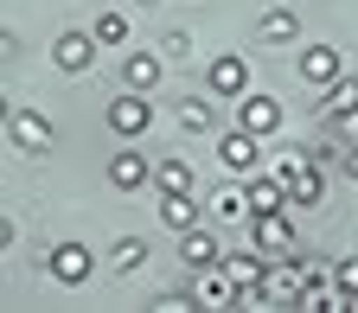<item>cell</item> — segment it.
<instances>
[{"mask_svg":"<svg viewBox=\"0 0 358 313\" xmlns=\"http://www.w3.org/2000/svg\"><path fill=\"white\" fill-rule=\"evenodd\" d=\"M154 109H148V89H122V96L109 103V128L122 134V141H134V134H148Z\"/></svg>","mask_w":358,"mask_h":313,"instance_id":"1","label":"cell"},{"mask_svg":"<svg viewBox=\"0 0 358 313\" xmlns=\"http://www.w3.org/2000/svg\"><path fill=\"white\" fill-rule=\"evenodd\" d=\"M250 243H256L262 256H282V249L294 243V224H288L282 211H250Z\"/></svg>","mask_w":358,"mask_h":313,"instance_id":"2","label":"cell"},{"mask_svg":"<svg viewBox=\"0 0 358 313\" xmlns=\"http://www.w3.org/2000/svg\"><path fill=\"white\" fill-rule=\"evenodd\" d=\"M217 160L231 166V173H250V166L262 160V134H250V128L237 122L231 134H217Z\"/></svg>","mask_w":358,"mask_h":313,"instance_id":"3","label":"cell"},{"mask_svg":"<svg viewBox=\"0 0 358 313\" xmlns=\"http://www.w3.org/2000/svg\"><path fill=\"white\" fill-rule=\"evenodd\" d=\"M192 300L199 307H231L237 300V275H231V268H192Z\"/></svg>","mask_w":358,"mask_h":313,"instance_id":"4","label":"cell"},{"mask_svg":"<svg viewBox=\"0 0 358 313\" xmlns=\"http://www.w3.org/2000/svg\"><path fill=\"white\" fill-rule=\"evenodd\" d=\"M339 77H345V64H339L333 45H307V52H301V83L307 89H333Z\"/></svg>","mask_w":358,"mask_h":313,"instance_id":"5","label":"cell"},{"mask_svg":"<svg viewBox=\"0 0 358 313\" xmlns=\"http://www.w3.org/2000/svg\"><path fill=\"white\" fill-rule=\"evenodd\" d=\"M109 186H115V192H141V186H154V166H148V154L122 147V154L109 160Z\"/></svg>","mask_w":358,"mask_h":313,"instance_id":"6","label":"cell"},{"mask_svg":"<svg viewBox=\"0 0 358 313\" xmlns=\"http://www.w3.org/2000/svg\"><path fill=\"white\" fill-rule=\"evenodd\" d=\"M7 134H13V147H20V154H45V147H52V122L32 115V109H20V115L7 122Z\"/></svg>","mask_w":358,"mask_h":313,"instance_id":"7","label":"cell"},{"mask_svg":"<svg viewBox=\"0 0 358 313\" xmlns=\"http://www.w3.org/2000/svg\"><path fill=\"white\" fill-rule=\"evenodd\" d=\"M52 58H58V71H71V77L90 71V58H96V32H58V52H52Z\"/></svg>","mask_w":358,"mask_h":313,"instance_id":"8","label":"cell"},{"mask_svg":"<svg viewBox=\"0 0 358 313\" xmlns=\"http://www.w3.org/2000/svg\"><path fill=\"white\" fill-rule=\"evenodd\" d=\"M45 268H52L64 288H77V282L90 275V249H83V243H58L52 256H45Z\"/></svg>","mask_w":358,"mask_h":313,"instance_id":"9","label":"cell"},{"mask_svg":"<svg viewBox=\"0 0 358 313\" xmlns=\"http://www.w3.org/2000/svg\"><path fill=\"white\" fill-rule=\"evenodd\" d=\"M237 122H243L250 134H262V141H268V134H275V128H282V103H275V96H243V109H237Z\"/></svg>","mask_w":358,"mask_h":313,"instance_id":"10","label":"cell"},{"mask_svg":"<svg viewBox=\"0 0 358 313\" xmlns=\"http://www.w3.org/2000/svg\"><path fill=\"white\" fill-rule=\"evenodd\" d=\"M205 83H211V96H243V83H250V71H243V58H211Z\"/></svg>","mask_w":358,"mask_h":313,"instance_id":"11","label":"cell"},{"mask_svg":"<svg viewBox=\"0 0 358 313\" xmlns=\"http://www.w3.org/2000/svg\"><path fill=\"white\" fill-rule=\"evenodd\" d=\"M179 256H186L192 268H217L224 262V249L211 243V231H199V224H192V231H179Z\"/></svg>","mask_w":358,"mask_h":313,"instance_id":"12","label":"cell"},{"mask_svg":"<svg viewBox=\"0 0 358 313\" xmlns=\"http://www.w3.org/2000/svg\"><path fill=\"white\" fill-rule=\"evenodd\" d=\"M243 192H250V211H282V205H288V179H282V173H275V179H250Z\"/></svg>","mask_w":358,"mask_h":313,"instance_id":"13","label":"cell"},{"mask_svg":"<svg viewBox=\"0 0 358 313\" xmlns=\"http://www.w3.org/2000/svg\"><path fill=\"white\" fill-rule=\"evenodd\" d=\"M160 217L173 224V231H192L199 224V198L192 192H160Z\"/></svg>","mask_w":358,"mask_h":313,"instance_id":"14","label":"cell"},{"mask_svg":"<svg viewBox=\"0 0 358 313\" xmlns=\"http://www.w3.org/2000/svg\"><path fill=\"white\" fill-rule=\"evenodd\" d=\"M122 77H128V89H154L160 83V52H134L122 64Z\"/></svg>","mask_w":358,"mask_h":313,"instance_id":"15","label":"cell"},{"mask_svg":"<svg viewBox=\"0 0 358 313\" xmlns=\"http://www.w3.org/2000/svg\"><path fill=\"white\" fill-rule=\"evenodd\" d=\"M352 109H358V77H339V83L327 89V109H320V115H327V122H345Z\"/></svg>","mask_w":358,"mask_h":313,"instance_id":"16","label":"cell"},{"mask_svg":"<svg viewBox=\"0 0 358 313\" xmlns=\"http://www.w3.org/2000/svg\"><path fill=\"white\" fill-rule=\"evenodd\" d=\"M301 32V20L288 13V7H275V13H262V45H288Z\"/></svg>","mask_w":358,"mask_h":313,"instance_id":"17","label":"cell"},{"mask_svg":"<svg viewBox=\"0 0 358 313\" xmlns=\"http://www.w3.org/2000/svg\"><path fill=\"white\" fill-rule=\"evenodd\" d=\"M154 186H160V192H192V166H186V160H160V166H154Z\"/></svg>","mask_w":358,"mask_h":313,"instance_id":"18","label":"cell"},{"mask_svg":"<svg viewBox=\"0 0 358 313\" xmlns=\"http://www.w3.org/2000/svg\"><path fill=\"white\" fill-rule=\"evenodd\" d=\"M179 128H186V134H211V103L186 96V103H179Z\"/></svg>","mask_w":358,"mask_h":313,"instance_id":"19","label":"cell"},{"mask_svg":"<svg viewBox=\"0 0 358 313\" xmlns=\"http://www.w3.org/2000/svg\"><path fill=\"white\" fill-rule=\"evenodd\" d=\"M109 262H115V268H122V275H128V268H141V262H148V243H141V237H122Z\"/></svg>","mask_w":358,"mask_h":313,"instance_id":"20","label":"cell"},{"mask_svg":"<svg viewBox=\"0 0 358 313\" xmlns=\"http://www.w3.org/2000/svg\"><path fill=\"white\" fill-rule=\"evenodd\" d=\"M90 32H96V45H122V38H128V20H122V13H96V26H90Z\"/></svg>","mask_w":358,"mask_h":313,"instance_id":"21","label":"cell"},{"mask_svg":"<svg viewBox=\"0 0 358 313\" xmlns=\"http://www.w3.org/2000/svg\"><path fill=\"white\" fill-rule=\"evenodd\" d=\"M217 217H250V192H217Z\"/></svg>","mask_w":358,"mask_h":313,"instance_id":"22","label":"cell"},{"mask_svg":"<svg viewBox=\"0 0 358 313\" xmlns=\"http://www.w3.org/2000/svg\"><path fill=\"white\" fill-rule=\"evenodd\" d=\"M333 282H339V294H358V256H345V262L333 268Z\"/></svg>","mask_w":358,"mask_h":313,"instance_id":"23","label":"cell"},{"mask_svg":"<svg viewBox=\"0 0 358 313\" xmlns=\"http://www.w3.org/2000/svg\"><path fill=\"white\" fill-rule=\"evenodd\" d=\"M339 128H345V134H352V141H358V109H352V115H345V122H339Z\"/></svg>","mask_w":358,"mask_h":313,"instance_id":"24","label":"cell"},{"mask_svg":"<svg viewBox=\"0 0 358 313\" xmlns=\"http://www.w3.org/2000/svg\"><path fill=\"white\" fill-rule=\"evenodd\" d=\"M345 173H352V179H358V147H352V154H345Z\"/></svg>","mask_w":358,"mask_h":313,"instance_id":"25","label":"cell"},{"mask_svg":"<svg viewBox=\"0 0 358 313\" xmlns=\"http://www.w3.org/2000/svg\"><path fill=\"white\" fill-rule=\"evenodd\" d=\"M345 313H358V294H345Z\"/></svg>","mask_w":358,"mask_h":313,"instance_id":"26","label":"cell"}]
</instances>
